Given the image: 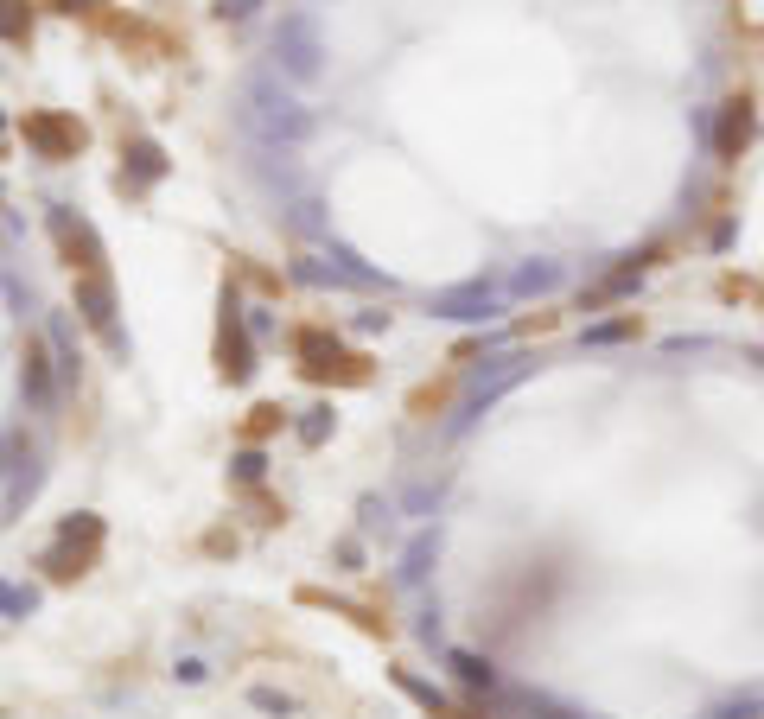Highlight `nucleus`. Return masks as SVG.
I'll use <instances>...</instances> for the list:
<instances>
[{
	"label": "nucleus",
	"mask_w": 764,
	"mask_h": 719,
	"mask_svg": "<svg viewBox=\"0 0 764 719\" xmlns=\"http://www.w3.org/2000/svg\"><path fill=\"white\" fill-rule=\"evenodd\" d=\"M26 140L45 153V160H64V153L83 147V128H77V121H64V115H26Z\"/></svg>",
	"instance_id": "obj_1"
},
{
	"label": "nucleus",
	"mask_w": 764,
	"mask_h": 719,
	"mask_svg": "<svg viewBox=\"0 0 764 719\" xmlns=\"http://www.w3.org/2000/svg\"><path fill=\"white\" fill-rule=\"evenodd\" d=\"M300 350H306V376H319V382H325V376H357V370H344L351 357H338V344H325L319 331H306Z\"/></svg>",
	"instance_id": "obj_2"
},
{
	"label": "nucleus",
	"mask_w": 764,
	"mask_h": 719,
	"mask_svg": "<svg viewBox=\"0 0 764 719\" xmlns=\"http://www.w3.org/2000/svg\"><path fill=\"white\" fill-rule=\"evenodd\" d=\"M745 134H752V115H745V102H733V109H726V121H720V153H739Z\"/></svg>",
	"instance_id": "obj_3"
},
{
	"label": "nucleus",
	"mask_w": 764,
	"mask_h": 719,
	"mask_svg": "<svg viewBox=\"0 0 764 719\" xmlns=\"http://www.w3.org/2000/svg\"><path fill=\"white\" fill-rule=\"evenodd\" d=\"M26 26H32V13L20 0H0V39H26Z\"/></svg>",
	"instance_id": "obj_4"
},
{
	"label": "nucleus",
	"mask_w": 764,
	"mask_h": 719,
	"mask_svg": "<svg viewBox=\"0 0 764 719\" xmlns=\"http://www.w3.org/2000/svg\"><path fill=\"white\" fill-rule=\"evenodd\" d=\"M516 287H523V293H535V287H554V268H529L523 280H516Z\"/></svg>",
	"instance_id": "obj_5"
},
{
	"label": "nucleus",
	"mask_w": 764,
	"mask_h": 719,
	"mask_svg": "<svg viewBox=\"0 0 764 719\" xmlns=\"http://www.w3.org/2000/svg\"><path fill=\"white\" fill-rule=\"evenodd\" d=\"M255 7H262V0H223L217 13H223V20H242V13H255Z\"/></svg>",
	"instance_id": "obj_6"
},
{
	"label": "nucleus",
	"mask_w": 764,
	"mask_h": 719,
	"mask_svg": "<svg viewBox=\"0 0 764 719\" xmlns=\"http://www.w3.org/2000/svg\"><path fill=\"white\" fill-rule=\"evenodd\" d=\"M459 675H465V681H491V669H484V662H472V656H459Z\"/></svg>",
	"instance_id": "obj_7"
}]
</instances>
